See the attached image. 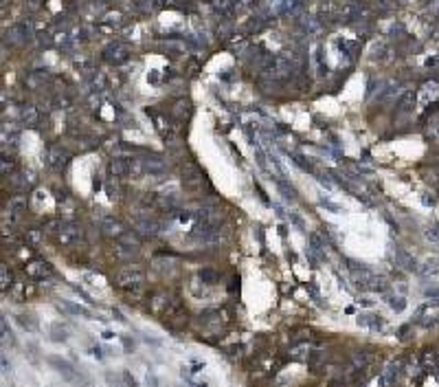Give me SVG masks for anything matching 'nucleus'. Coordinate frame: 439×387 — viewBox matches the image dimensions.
Instances as JSON below:
<instances>
[{"label":"nucleus","instance_id":"obj_4","mask_svg":"<svg viewBox=\"0 0 439 387\" xmlns=\"http://www.w3.org/2000/svg\"><path fill=\"white\" fill-rule=\"evenodd\" d=\"M439 271V264H437V259H428L426 262V266H422V273H437Z\"/></svg>","mask_w":439,"mask_h":387},{"label":"nucleus","instance_id":"obj_2","mask_svg":"<svg viewBox=\"0 0 439 387\" xmlns=\"http://www.w3.org/2000/svg\"><path fill=\"white\" fill-rule=\"evenodd\" d=\"M413 93H406L404 97H402V101H400V113H408V110L413 108Z\"/></svg>","mask_w":439,"mask_h":387},{"label":"nucleus","instance_id":"obj_7","mask_svg":"<svg viewBox=\"0 0 439 387\" xmlns=\"http://www.w3.org/2000/svg\"><path fill=\"white\" fill-rule=\"evenodd\" d=\"M200 277L207 279V284H211V279H216V273H213V271H202Z\"/></svg>","mask_w":439,"mask_h":387},{"label":"nucleus","instance_id":"obj_3","mask_svg":"<svg viewBox=\"0 0 439 387\" xmlns=\"http://www.w3.org/2000/svg\"><path fill=\"white\" fill-rule=\"evenodd\" d=\"M49 361H51V363L57 365V370H59V372H64V374H68V376H70V370H73V368H70V365L66 363V361H59V359H49Z\"/></svg>","mask_w":439,"mask_h":387},{"label":"nucleus","instance_id":"obj_5","mask_svg":"<svg viewBox=\"0 0 439 387\" xmlns=\"http://www.w3.org/2000/svg\"><path fill=\"white\" fill-rule=\"evenodd\" d=\"M426 240H431L433 244H439V229L437 227L428 229V231H426Z\"/></svg>","mask_w":439,"mask_h":387},{"label":"nucleus","instance_id":"obj_6","mask_svg":"<svg viewBox=\"0 0 439 387\" xmlns=\"http://www.w3.org/2000/svg\"><path fill=\"white\" fill-rule=\"evenodd\" d=\"M389 304H391V308H393V310H402V308L406 306V302H404L402 297H391V302H389Z\"/></svg>","mask_w":439,"mask_h":387},{"label":"nucleus","instance_id":"obj_1","mask_svg":"<svg viewBox=\"0 0 439 387\" xmlns=\"http://www.w3.org/2000/svg\"><path fill=\"white\" fill-rule=\"evenodd\" d=\"M127 167H130V165H127L125 161L114 159V161H112V165H110V170H112V174H114V176H123L127 172Z\"/></svg>","mask_w":439,"mask_h":387}]
</instances>
